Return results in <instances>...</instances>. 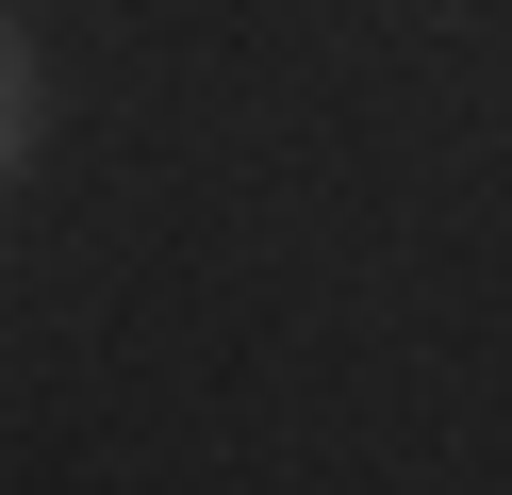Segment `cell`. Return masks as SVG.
Segmentation results:
<instances>
[{
    "label": "cell",
    "instance_id": "1",
    "mask_svg": "<svg viewBox=\"0 0 512 495\" xmlns=\"http://www.w3.org/2000/svg\"><path fill=\"white\" fill-rule=\"evenodd\" d=\"M34 132H50V66H34V33L0 17V182L34 165Z\"/></svg>",
    "mask_w": 512,
    "mask_h": 495
}]
</instances>
